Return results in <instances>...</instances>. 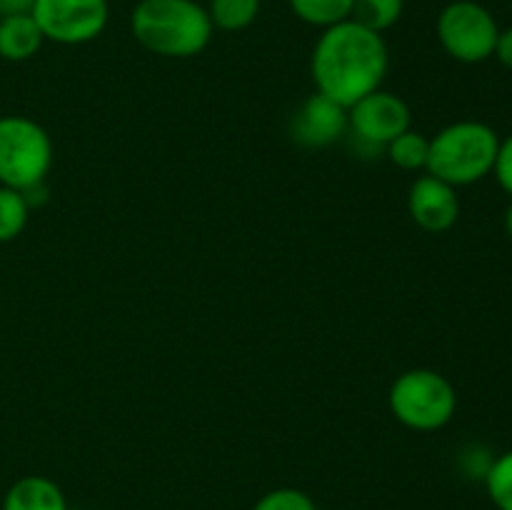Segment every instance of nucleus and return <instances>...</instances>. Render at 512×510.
<instances>
[{
  "mask_svg": "<svg viewBox=\"0 0 512 510\" xmlns=\"http://www.w3.org/2000/svg\"><path fill=\"white\" fill-rule=\"evenodd\" d=\"M410 105L400 95L375 90L348 108V125L355 140L373 148H385L390 140L410 130Z\"/></svg>",
  "mask_w": 512,
  "mask_h": 510,
  "instance_id": "nucleus-8",
  "label": "nucleus"
},
{
  "mask_svg": "<svg viewBox=\"0 0 512 510\" xmlns=\"http://www.w3.org/2000/svg\"><path fill=\"white\" fill-rule=\"evenodd\" d=\"M388 63L383 33L350 18L323 30L313 48L310 73L318 93L350 108L360 98L380 90Z\"/></svg>",
  "mask_w": 512,
  "mask_h": 510,
  "instance_id": "nucleus-1",
  "label": "nucleus"
},
{
  "mask_svg": "<svg viewBox=\"0 0 512 510\" xmlns=\"http://www.w3.org/2000/svg\"><path fill=\"white\" fill-rule=\"evenodd\" d=\"M30 15L45 40L83 45L98 38L108 25V0H35Z\"/></svg>",
  "mask_w": 512,
  "mask_h": 510,
  "instance_id": "nucleus-7",
  "label": "nucleus"
},
{
  "mask_svg": "<svg viewBox=\"0 0 512 510\" xmlns=\"http://www.w3.org/2000/svg\"><path fill=\"white\" fill-rule=\"evenodd\" d=\"M385 153L398 168L403 170H423L428 165L430 138H425L418 130H405L398 138L385 145Z\"/></svg>",
  "mask_w": 512,
  "mask_h": 510,
  "instance_id": "nucleus-15",
  "label": "nucleus"
},
{
  "mask_svg": "<svg viewBox=\"0 0 512 510\" xmlns=\"http://www.w3.org/2000/svg\"><path fill=\"white\" fill-rule=\"evenodd\" d=\"M493 173L495 178H498L500 188H503L508 195H512V135H508L505 140H500Z\"/></svg>",
  "mask_w": 512,
  "mask_h": 510,
  "instance_id": "nucleus-20",
  "label": "nucleus"
},
{
  "mask_svg": "<svg viewBox=\"0 0 512 510\" xmlns=\"http://www.w3.org/2000/svg\"><path fill=\"white\" fill-rule=\"evenodd\" d=\"M403 10L405 0H355L353 20L375 33H385L403 18Z\"/></svg>",
  "mask_w": 512,
  "mask_h": 510,
  "instance_id": "nucleus-16",
  "label": "nucleus"
},
{
  "mask_svg": "<svg viewBox=\"0 0 512 510\" xmlns=\"http://www.w3.org/2000/svg\"><path fill=\"white\" fill-rule=\"evenodd\" d=\"M350 130L348 108L323 93H313L293 115L290 133L305 148H328Z\"/></svg>",
  "mask_w": 512,
  "mask_h": 510,
  "instance_id": "nucleus-10",
  "label": "nucleus"
},
{
  "mask_svg": "<svg viewBox=\"0 0 512 510\" xmlns=\"http://www.w3.org/2000/svg\"><path fill=\"white\" fill-rule=\"evenodd\" d=\"M130 30L145 50L163 58H193L213 38L208 8L195 0H138Z\"/></svg>",
  "mask_w": 512,
  "mask_h": 510,
  "instance_id": "nucleus-2",
  "label": "nucleus"
},
{
  "mask_svg": "<svg viewBox=\"0 0 512 510\" xmlns=\"http://www.w3.org/2000/svg\"><path fill=\"white\" fill-rule=\"evenodd\" d=\"M390 413L405 428L433 433L453 420L458 395L443 373L430 368H413L398 375L388 393Z\"/></svg>",
  "mask_w": 512,
  "mask_h": 510,
  "instance_id": "nucleus-4",
  "label": "nucleus"
},
{
  "mask_svg": "<svg viewBox=\"0 0 512 510\" xmlns=\"http://www.w3.org/2000/svg\"><path fill=\"white\" fill-rule=\"evenodd\" d=\"M505 230H508V235L512 238V203H510V208L505 210Z\"/></svg>",
  "mask_w": 512,
  "mask_h": 510,
  "instance_id": "nucleus-23",
  "label": "nucleus"
},
{
  "mask_svg": "<svg viewBox=\"0 0 512 510\" xmlns=\"http://www.w3.org/2000/svg\"><path fill=\"white\" fill-rule=\"evenodd\" d=\"M35 0H0V18L5 15H18V13H30Z\"/></svg>",
  "mask_w": 512,
  "mask_h": 510,
  "instance_id": "nucleus-22",
  "label": "nucleus"
},
{
  "mask_svg": "<svg viewBox=\"0 0 512 510\" xmlns=\"http://www.w3.org/2000/svg\"><path fill=\"white\" fill-rule=\"evenodd\" d=\"M438 40L458 63H483L493 58L498 43V20L475 0H453L438 15Z\"/></svg>",
  "mask_w": 512,
  "mask_h": 510,
  "instance_id": "nucleus-6",
  "label": "nucleus"
},
{
  "mask_svg": "<svg viewBox=\"0 0 512 510\" xmlns=\"http://www.w3.org/2000/svg\"><path fill=\"white\" fill-rule=\"evenodd\" d=\"M498 148L500 138L490 125L480 120H460L445 125L435 138H430L425 170L453 188L473 185L493 173Z\"/></svg>",
  "mask_w": 512,
  "mask_h": 510,
  "instance_id": "nucleus-3",
  "label": "nucleus"
},
{
  "mask_svg": "<svg viewBox=\"0 0 512 510\" xmlns=\"http://www.w3.org/2000/svg\"><path fill=\"white\" fill-rule=\"evenodd\" d=\"M43 40V33H40L38 23L30 13L0 18V58L13 60V63L33 58Z\"/></svg>",
  "mask_w": 512,
  "mask_h": 510,
  "instance_id": "nucleus-12",
  "label": "nucleus"
},
{
  "mask_svg": "<svg viewBox=\"0 0 512 510\" xmlns=\"http://www.w3.org/2000/svg\"><path fill=\"white\" fill-rule=\"evenodd\" d=\"M408 213L418 228L428 230V233H445L458 223V190L435 175H423L410 185Z\"/></svg>",
  "mask_w": 512,
  "mask_h": 510,
  "instance_id": "nucleus-9",
  "label": "nucleus"
},
{
  "mask_svg": "<svg viewBox=\"0 0 512 510\" xmlns=\"http://www.w3.org/2000/svg\"><path fill=\"white\" fill-rule=\"evenodd\" d=\"M53 165L48 130L25 115L0 118V185L25 190L43 183Z\"/></svg>",
  "mask_w": 512,
  "mask_h": 510,
  "instance_id": "nucleus-5",
  "label": "nucleus"
},
{
  "mask_svg": "<svg viewBox=\"0 0 512 510\" xmlns=\"http://www.w3.org/2000/svg\"><path fill=\"white\" fill-rule=\"evenodd\" d=\"M3 510H68V500L55 480L45 475H25L8 488Z\"/></svg>",
  "mask_w": 512,
  "mask_h": 510,
  "instance_id": "nucleus-11",
  "label": "nucleus"
},
{
  "mask_svg": "<svg viewBox=\"0 0 512 510\" xmlns=\"http://www.w3.org/2000/svg\"><path fill=\"white\" fill-rule=\"evenodd\" d=\"M260 13V0H210L208 15L213 28L238 33L250 28Z\"/></svg>",
  "mask_w": 512,
  "mask_h": 510,
  "instance_id": "nucleus-14",
  "label": "nucleus"
},
{
  "mask_svg": "<svg viewBox=\"0 0 512 510\" xmlns=\"http://www.w3.org/2000/svg\"><path fill=\"white\" fill-rule=\"evenodd\" d=\"M483 483L495 508L512 510V450L493 458Z\"/></svg>",
  "mask_w": 512,
  "mask_h": 510,
  "instance_id": "nucleus-18",
  "label": "nucleus"
},
{
  "mask_svg": "<svg viewBox=\"0 0 512 510\" xmlns=\"http://www.w3.org/2000/svg\"><path fill=\"white\" fill-rule=\"evenodd\" d=\"M295 18L315 28H330L353 18L355 0H288Z\"/></svg>",
  "mask_w": 512,
  "mask_h": 510,
  "instance_id": "nucleus-13",
  "label": "nucleus"
},
{
  "mask_svg": "<svg viewBox=\"0 0 512 510\" xmlns=\"http://www.w3.org/2000/svg\"><path fill=\"white\" fill-rule=\"evenodd\" d=\"M253 510H318V505L300 488H275L265 493Z\"/></svg>",
  "mask_w": 512,
  "mask_h": 510,
  "instance_id": "nucleus-19",
  "label": "nucleus"
},
{
  "mask_svg": "<svg viewBox=\"0 0 512 510\" xmlns=\"http://www.w3.org/2000/svg\"><path fill=\"white\" fill-rule=\"evenodd\" d=\"M495 58L505 65V68L512 70V28L500 30L498 43H495Z\"/></svg>",
  "mask_w": 512,
  "mask_h": 510,
  "instance_id": "nucleus-21",
  "label": "nucleus"
},
{
  "mask_svg": "<svg viewBox=\"0 0 512 510\" xmlns=\"http://www.w3.org/2000/svg\"><path fill=\"white\" fill-rule=\"evenodd\" d=\"M28 215L30 205L25 203L23 193L0 185V243H10L18 238L28 225Z\"/></svg>",
  "mask_w": 512,
  "mask_h": 510,
  "instance_id": "nucleus-17",
  "label": "nucleus"
}]
</instances>
